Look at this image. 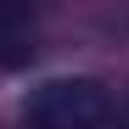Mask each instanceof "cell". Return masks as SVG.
<instances>
[{
    "mask_svg": "<svg viewBox=\"0 0 129 129\" xmlns=\"http://www.w3.org/2000/svg\"><path fill=\"white\" fill-rule=\"evenodd\" d=\"M17 28H28V11H17V6H0V34H17Z\"/></svg>",
    "mask_w": 129,
    "mask_h": 129,
    "instance_id": "7a4b0ae2",
    "label": "cell"
},
{
    "mask_svg": "<svg viewBox=\"0 0 129 129\" xmlns=\"http://www.w3.org/2000/svg\"><path fill=\"white\" fill-rule=\"evenodd\" d=\"M118 129H129V107H123V118H118Z\"/></svg>",
    "mask_w": 129,
    "mask_h": 129,
    "instance_id": "3957f363",
    "label": "cell"
},
{
    "mask_svg": "<svg viewBox=\"0 0 129 129\" xmlns=\"http://www.w3.org/2000/svg\"><path fill=\"white\" fill-rule=\"evenodd\" d=\"M28 129H107L112 95L101 79H45L23 107Z\"/></svg>",
    "mask_w": 129,
    "mask_h": 129,
    "instance_id": "6da1fadb",
    "label": "cell"
}]
</instances>
